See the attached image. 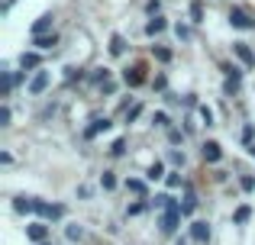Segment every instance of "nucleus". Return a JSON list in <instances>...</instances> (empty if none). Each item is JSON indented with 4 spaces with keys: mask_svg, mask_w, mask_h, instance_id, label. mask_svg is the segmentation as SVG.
Returning a JSON list of instances; mask_svg holds the SVG:
<instances>
[{
    "mask_svg": "<svg viewBox=\"0 0 255 245\" xmlns=\"http://www.w3.org/2000/svg\"><path fill=\"white\" fill-rule=\"evenodd\" d=\"M178 223H181V207L178 210H165V216L158 220V226H162L165 236H174L178 233Z\"/></svg>",
    "mask_w": 255,
    "mask_h": 245,
    "instance_id": "obj_1",
    "label": "nucleus"
},
{
    "mask_svg": "<svg viewBox=\"0 0 255 245\" xmlns=\"http://www.w3.org/2000/svg\"><path fill=\"white\" fill-rule=\"evenodd\" d=\"M139 113H142V107H139V103H136V107H132V110H129V113H126V120H129V123H132V120H136V116H139Z\"/></svg>",
    "mask_w": 255,
    "mask_h": 245,
    "instance_id": "obj_35",
    "label": "nucleus"
},
{
    "mask_svg": "<svg viewBox=\"0 0 255 245\" xmlns=\"http://www.w3.org/2000/svg\"><path fill=\"white\" fill-rule=\"evenodd\" d=\"M145 10H149L152 16H158V0H149V3H145Z\"/></svg>",
    "mask_w": 255,
    "mask_h": 245,
    "instance_id": "obj_34",
    "label": "nucleus"
},
{
    "mask_svg": "<svg viewBox=\"0 0 255 245\" xmlns=\"http://www.w3.org/2000/svg\"><path fill=\"white\" fill-rule=\"evenodd\" d=\"M200 155H204V162H220L223 158V149H220V142H204V149H200Z\"/></svg>",
    "mask_w": 255,
    "mask_h": 245,
    "instance_id": "obj_8",
    "label": "nucleus"
},
{
    "mask_svg": "<svg viewBox=\"0 0 255 245\" xmlns=\"http://www.w3.org/2000/svg\"><path fill=\"white\" fill-rule=\"evenodd\" d=\"M233 220H236V223H246V220H249V207H239V210H236V216H233Z\"/></svg>",
    "mask_w": 255,
    "mask_h": 245,
    "instance_id": "obj_29",
    "label": "nucleus"
},
{
    "mask_svg": "<svg viewBox=\"0 0 255 245\" xmlns=\"http://www.w3.org/2000/svg\"><path fill=\"white\" fill-rule=\"evenodd\" d=\"M168 142L171 145H181V142H184V132H181V129H168Z\"/></svg>",
    "mask_w": 255,
    "mask_h": 245,
    "instance_id": "obj_23",
    "label": "nucleus"
},
{
    "mask_svg": "<svg viewBox=\"0 0 255 245\" xmlns=\"http://www.w3.org/2000/svg\"><path fill=\"white\" fill-rule=\"evenodd\" d=\"M123 152H126V142H123V139H117V142L110 145V155H123Z\"/></svg>",
    "mask_w": 255,
    "mask_h": 245,
    "instance_id": "obj_26",
    "label": "nucleus"
},
{
    "mask_svg": "<svg viewBox=\"0 0 255 245\" xmlns=\"http://www.w3.org/2000/svg\"><path fill=\"white\" fill-rule=\"evenodd\" d=\"M49 81H52V75H49V71H36V78L29 81V94H36V97H39L45 87H49Z\"/></svg>",
    "mask_w": 255,
    "mask_h": 245,
    "instance_id": "obj_7",
    "label": "nucleus"
},
{
    "mask_svg": "<svg viewBox=\"0 0 255 245\" xmlns=\"http://www.w3.org/2000/svg\"><path fill=\"white\" fill-rule=\"evenodd\" d=\"M36 213L42 216V220H62V216H65V207H58V203H45V200H39V203H36Z\"/></svg>",
    "mask_w": 255,
    "mask_h": 245,
    "instance_id": "obj_2",
    "label": "nucleus"
},
{
    "mask_svg": "<svg viewBox=\"0 0 255 245\" xmlns=\"http://www.w3.org/2000/svg\"><path fill=\"white\" fill-rule=\"evenodd\" d=\"M171 162H174V164H184V152H178V149H171Z\"/></svg>",
    "mask_w": 255,
    "mask_h": 245,
    "instance_id": "obj_32",
    "label": "nucleus"
},
{
    "mask_svg": "<svg viewBox=\"0 0 255 245\" xmlns=\"http://www.w3.org/2000/svg\"><path fill=\"white\" fill-rule=\"evenodd\" d=\"M107 129H110V120H94V126H87L84 136H87V139H94L97 132H107Z\"/></svg>",
    "mask_w": 255,
    "mask_h": 245,
    "instance_id": "obj_16",
    "label": "nucleus"
},
{
    "mask_svg": "<svg viewBox=\"0 0 255 245\" xmlns=\"http://www.w3.org/2000/svg\"><path fill=\"white\" fill-rule=\"evenodd\" d=\"M123 81L129 84V87H139V84L145 81V75H142V68H139V65H132V68H126L123 71Z\"/></svg>",
    "mask_w": 255,
    "mask_h": 245,
    "instance_id": "obj_9",
    "label": "nucleus"
},
{
    "mask_svg": "<svg viewBox=\"0 0 255 245\" xmlns=\"http://www.w3.org/2000/svg\"><path fill=\"white\" fill-rule=\"evenodd\" d=\"M239 184H243V190H255V177H249V174H246Z\"/></svg>",
    "mask_w": 255,
    "mask_h": 245,
    "instance_id": "obj_31",
    "label": "nucleus"
},
{
    "mask_svg": "<svg viewBox=\"0 0 255 245\" xmlns=\"http://www.w3.org/2000/svg\"><path fill=\"white\" fill-rule=\"evenodd\" d=\"M26 239L42 245L45 239H49V226H45V223H29V226H26Z\"/></svg>",
    "mask_w": 255,
    "mask_h": 245,
    "instance_id": "obj_4",
    "label": "nucleus"
},
{
    "mask_svg": "<svg viewBox=\"0 0 255 245\" xmlns=\"http://www.w3.org/2000/svg\"><path fill=\"white\" fill-rule=\"evenodd\" d=\"M230 26H236V29H252V26H255V19H252L246 10L233 6V10H230Z\"/></svg>",
    "mask_w": 255,
    "mask_h": 245,
    "instance_id": "obj_3",
    "label": "nucleus"
},
{
    "mask_svg": "<svg viewBox=\"0 0 255 245\" xmlns=\"http://www.w3.org/2000/svg\"><path fill=\"white\" fill-rule=\"evenodd\" d=\"M36 197H16V200H13V210H16V213H36Z\"/></svg>",
    "mask_w": 255,
    "mask_h": 245,
    "instance_id": "obj_10",
    "label": "nucleus"
},
{
    "mask_svg": "<svg viewBox=\"0 0 255 245\" xmlns=\"http://www.w3.org/2000/svg\"><path fill=\"white\" fill-rule=\"evenodd\" d=\"M42 245H49V242H42Z\"/></svg>",
    "mask_w": 255,
    "mask_h": 245,
    "instance_id": "obj_41",
    "label": "nucleus"
},
{
    "mask_svg": "<svg viewBox=\"0 0 255 245\" xmlns=\"http://www.w3.org/2000/svg\"><path fill=\"white\" fill-rule=\"evenodd\" d=\"M191 239L194 242H210V223H207V220L191 223Z\"/></svg>",
    "mask_w": 255,
    "mask_h": 245,
    "instance_id": "obj_6",
    "label": "nucleus"
},
{
    "mask_svg": "<svg viewBox=\"0 0 255 245\" xmlns=\"http://www.w3.org/2000/svg\"><path fill=\"white\" fill-rule=\"evenodd\" d=\"M0 126H3V129L10 126V107H6V103L0 107Z\"/></svg>",
    "mask_w": 255,
    "mask_h": 245,
    "instance_id": "obj_27",
    "label": "nucleus"
},
{
    "mask_svg": "<svg viewBox=\"0 0 255 245\" xmlns=\"http://www.w3.org/2000/svg\"><path fill=\"white\" fill-rule=\"evenodd\" d=\"M165 181H168V187H181V174H168Z\"/></svg>",
    "mask_w": 255,
    "mask_h": 245,
    "instance_id": "obj_33",
    "label": "nucleus"
},
{
    "mask_svg": "<svg viewBox=\"0 0 255 245\" xmlns=\"http://www.w3.org/2000/svg\"><path fill=\"white\" fill-rule=\"evenodd\" d=\"M32 45H36L39 52H49V49H55V45H58V36H55V32H52V36H36V39H32Z\"/></svg>",
    "mask_w": 255,
    "mask_h": 245,
    "instance_id": "obj_12",
    "label": "nucleus"
},
{
    "mask_svg": "<svg viewBox=\"0 0 255 245\" xmlns=\"http://www.w3.org/2000/svg\"><path fill=\"white\" fill-rule=\"evenodd\" d=\"M152 123H155V126H165V129H168V126H171L168 113H155V116H152Z\"/></svg>",
    "mask_w": 255,
    "mask_h": 245,
    "instance_id": "obj_25",
    "label": "nucleus"
},
{
    "mask_svg": "<svg viewBox=\"0 0 255 245\" xmlns=\"http://www.w3.org/2000/svg\"><path fill=\"white\" fill-rule=\"evenodd\" d=\"M197 110H200V120H204L207 126H213V110L210 107H197Z\"/></svg>",
    "mask_w": 255,
    "mask_h": 245,
    "instance_id": "obj_24",
    "label": "nucleus"
},
{
    "mask_svg": "<svg viewBox=\"0 0 255 245\" xmlns=\"http://www.w3.org/2000/svg\"><path fill=\"white\" fill-rule=\"evenodd\" d=\"M65 236H68V239H71V242H78V239H84V229H81V226H78V223H71V226H68V229H65Z\"/></svg>",
    "mask_w": 255,
    "mask_h": 245,
    "instance_id": "obj_21",
    "label": "nucleus"
},
{
    "mask_svg": "<svg viewBox=\"0 0 255 245\" xmlns=\"http://www.w3.org/2000/svg\"><path fill=\"white\" fill-rule=\"evenodd\" d=\"M19 65H23V68H36L39 55H36V52H23V55H19Z\"/></svg>",
    "mask_w": 255,
    "mask_h": 245,
    "instance_id": "obj_19",
    "label": "nucleus"
},
{
    "mask_svg": "<svg viewBox=\"0 0 255 245\" xmlns=\"http://www.w3.org/2000/svg\"><path fill=\"white\" fill-rule=\"evenodd\" d=\"M194 207H197V197H194V190L187 187V194H184V203H181V216H191V213H194Z\"/></svg>",
    "mask_w": 255,
    "mask_h": 245,
    "instance_id": "obj_13",
    "label": "nucleus"
},
{
    "mask_svg": "<svg viewBox=\"0 0 255 245\" xmlns=\"http://www.w3.org/2000/svg\"><path fill=\"white\" fill-rule=\"evenodd\" d=\"M249 155H252V158H255V142H252V145H249Z\"/></svg>",
    "mask_w": 255,
    "mask_h": 245,
    "instance_id": "obj_40",
    "label": "nucleus"
},
{
    "mask_svg": "<svg viewBox=\"0 0 255 245\" xmlns=\"http://www.w3.org/2000/svg\"><path fill=\"white\" fill-rule=\"evenodd\" d=\"M126 190H132V194L145 197V181H139V177H129V181H126Z\"/></svg>",
    "mask_w": 255,
    "mask_h": 245,
    "instance_id": "obj_18",
    "label": "nucleus"
},
{
    "mask_svg": "<svg viewBox=\"0 0 255 245\" xmlns=\"http://www.w3.org/2000/svg\"><path fill=\"white\" fill-rule=\"evenodd\" d=\"M252 136H255V129H252V126H246V129H243V139H246V142H252Z\"/></svg>",
    "mask_w": 255,
    "mask_h": 245,
    "instance_id": "obj_38",
    "label": "nucleus"
},
{
    "mask_svg": "<svg viewBox=\"0 0 255 245\" xmlns=\"http://www.w3.org/2000/svg\"><path fill=\"white\" fill-rule=\"evenodd\" d=\"M10 6H13V0H3V10H10Z\"/></svg>",
    "mask_w": 255,
    "mask_h": 245,
    "instance_id": "obj_39",
    "label": "nucleus"
},
{
    "mask_svg": "<svg viewBox=\"0 0 255 245\" xmlns=\"http://www.w3.org/2000/svg\"><path fill=\"white\" fill-rule=\"evenodd\" d=\"M239 90V78H226V94H236Z\"/></svg>",
    "mask_w": 255,
    "mask_h": 245,
    "instance_id": "obj_28",
    "label": "nucleus"
},
{
    "mask_svg": "<svg viewBox=\"0 0 255 245\" xmlns=\"http://www.w3.org/2000/svg\"><path fill=\"white\" fill-rule=\"evenodd\" d=\"M162 29H165V16H152L149 23H145V32H149V36H158Z\"/></svg>",
    "mask_w": 255,
    "mask_h": 245,
    "instance_id": "obj_15",
    "label": "nucleus"
},
{
    "mask_svg": "<svg viewBox=\"0 0 255 245\" xmlns=\"http://www.w3.org/2000/svg\"><path fill=\"white\" fill-rule=\"evenodd\" d=\"M152 52H155V58H158V62H171V52L165 49V45H155Z\"/></svg>",
    "mask_w": 255,
    "mask_h": 245,
    "instance_id": "obj_22",
    "label": "nucleus"
},
{
    "mask_svg": "<svg viewBox=\"0 0 255 245\" xmlns=\"http://www.w3.org/2000/svg\"><path fill=\"white\" fill-rule=\"evenodd\" d=\"M178 39H191V29H187V26H178Z\"/></svg>",
    "mask_w": 255,
    "mask_h": 245,
    "instance_id": "obj_37",
    "label": "nucleus"
},
{
    "mask_svg": "<svg viewBox=\"0 0 255 245\" xmlns=\"http://www.w3.org/2000/svg\"><path fill=\"white\" fill-rule=\"evenodd\" d=\"M145 177H149V181H158V177H165V164H162V162L149 164V171H145Z\"/></svg>",
    "mask_w": 255,
    "mask_h": 245,
    "instance_id": "obj_17",
    "label": "nucleus"
},
{
    "mask_svg": "<svg viewBox=\"0 0 255 245\" xmlns=\"http://www.w3.org/2000/svg\"><path fill=\"white\" fill-rule=\"evenodd\" d=\"M49 29H52V16L45 13V16H39L36 23H32V39L36 36H49Z\"/></svg>",
    "mask_w": 255,
    "mask_h": 245,
    "instance_id": "obj_11",
    "label": "nucleus"
},
{
    "mask_svg": "<svg viewBox=\"0 0 255 245\" xmlns=\"http://www.w3.org/2000/svg\"><path fill=\"white\" fill-rule=\"evenodd\" d=\"M191 16H194V23H200V16H204V10H200V3H191Z\"/></svg>",
    "mask_w": 255,
    "mask_h": 245,
    "instance_id": "obj_30",
    "label": "nucleus"
},
{
    "mask_svg": "<svg viewBox=\"0 0 255 245\" xmlns=\"http://www.w3.org/2000/svg\"><path fill=\"white\" fill-rule=\"evenodd\" d=\"M142 210H145V203H132V207H129V216H139Z\"/></svg>",
    "mask_w": 255,
    "mask_h": 245,
    "instance_id": "obj_36",
    "label": "nucleus"
},
{
    "mask_svg": "<svg viewBox=\"0 0 255 245\" xmlns=\"http://www.w3.org/2000/svg\"><path fill=\"white\" fill-rule=\"evenodd\" d=\"M100 187L113 190V187H117V174H113V171H104V174H100Z\"/></svg>",
    "mask_w": 255,
    "mask_h": 245,
    "instance_id": "obj_20",
    "label": "nucleus"
},
{
    "mask_svg": "<svg viewBox=\"0 0 255 245\" xmlns=\"http://www.w3.org/2000/svg\"><path fill=\"white\" fill-rule=\"evenodd\" d=\"M233 52H236V58L246 65V68H255V52L246 42H233Z\"/></svg>",
    "mask_w": 255,
    "mask_h": 245,
    "instance_id": "obj_5",
    "label": "nucleus"
},
{
    "mask_svg": "<svg viewBox=\"0 0 255 245\" xmlns=\"http://www.w3.org/2000/svg\"><path fill=\"white\" fill-rule=\"evenodd\" d=\"M123 52H126V42H123V36H120V32H113V36H110V55H123Z\"/></svg>",
    "mask_w": 255,
    "mask_h": 245,
    "instance_id": "obj_14",
    "label": "nucleus"
}]
</instances>
